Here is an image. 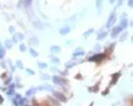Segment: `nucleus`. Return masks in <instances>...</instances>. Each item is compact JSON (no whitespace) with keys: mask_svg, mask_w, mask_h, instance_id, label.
<instances>
[{"mask_svg":"<svg viewBox=\"0 0 133 106\" xmlns=\"http://www.w3.org/2000/svg\"><path fill=\"white\" fill-rule=\"evenodd\" d=\"M30 1H31V0H27V4L29 5V4H30Z\"/></svg>","mask_w":133,"mask_h":106,"instance_id":"f257e3e1","label":"nucleus"}]
</instances>
